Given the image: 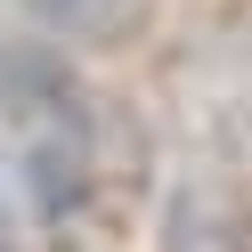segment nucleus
I'll return each instance as SVG.
<instances>
[{
	"label": "nucleus",
	"mask_w": 252,
	"mask_h": 252,
	"mask_svg": "<svg viewBox=\"0 0 252 252\" xmlns=\"http://www.w3.org/2000/svg\"><path fill=\"white\" fill-rule=\"evenodd\" d=\"M155 0H25V17L49 25L57 41H82V49H122V41L147 25Z\"/></svg>",
	"instance_id": "nucleus-1"
},
{
	"label": "nucleus",
	"mask_w": 252,
	"mask_h": 252,
	"mask_svg": "<svg viewBox=\"0 0 252 252\" xmlns=\"http://www.w3.org/2000/svg\"><path fill=\"white\" fill-rule=\"evenodd\" d=\"M0 252H8V244H0Z\"/></svg>",
	"instance_id": "nucleus-2"
}]
</instances>
